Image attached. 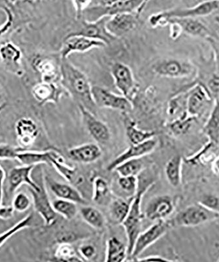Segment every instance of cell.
<instances>
[{"instance_id": "obj_5", "label": "cell", "mask_w": 219, "mask_h": 262, "mask_svg": "<svg viewBox=\"0 0 219 262\" xmlns=\"http://www.w3.org/2000/svg\"><path fill=\"white\" fill-rule=\"evenodd\" d=\"M143 2L144 0H126L113 4L89 7L83 12L82 18L88 22H95L104 16L111 17L119 14L136 13Z\"/></svg>"}, {"instance_id": "obj_28", "label": "cell", "mask_w": 219, "mask_h": 262, "mask_svg": "<svg viewBox=\"0 0 219 262\" xmlns=\"http://www.w3.org/2000/svg\"><path fill=\"white\" fill-rule=\"evenodd\" d=\"M53 151H35L25 149L18 154L16 160L19 161L23 165L34 167L41 164L51 165L50 160Z\"/></svg>"}, {"instance_id": "obj_49", "label": "cell", "mask_w": 219, "mask_h": 262, "mask_svg": "<svg viewBox=\"0 0 219 262\" xmlns=\"http://www.w3.org/2000/svg\"><path fill=\"white\" fill-rule=\"evenodd\" d=\"M206 41L209 42L212 49H213L214 57H215L216 65H217V67L219 69V40L211 36L209 39H207Z\"/></svg>"}, {"instance_id": "obj_12", "label": "cell", "mask_w": 219, "mask_h": 262, "mask_svg": "<svg viewBox=\"0 0 219 262\" xmlns=\"http://www.w3.org/2000/svg\"><path fill=\"white\" fill-rule=\"evenodd\" d=\"M176 203V199L168 195L154 196L146 206L144 217L153 222L166 220L173 214Z\"/></svg>"}, {"instance_id": "obj_11", "label": "cell", "mask_w": 219, "mask_h": 262, "mask_svg": "<svg viewBox=\"0 0 219 262\" xmlns=\"http://www.w3.org/2000/svg\"><path fill=\"white\" fill-rule=\"evenodd\" d=\"M212 55L211 62H207L199 69L197 68L196 78L190 84L198 83L204 86L212 100L219 101V69L213 53Z\"/></svg>"}, {"instance_id": "obj_30", "label": "cell", "mask_w": 219, "mask_h": 262, "mask_svg": "<svg viewBox=\"0 0 219 262\" xmlns=\"http://www.w3.org/2000/svg\"><path fill=\"white\" fill-rule=\"evenodd\" d=\"M125 134L131 144H139L153 139L154 131L144 130L137 127V124L129 118L125 119Z\"/></svg>"}, {"instance_id": "obj_54", "label": "cell", "mask_w": 219, "mask_h": 262, "mask_svg": "<svg viewBox=\"0 0 219 262\" xmlns=\"http://www.w3.org/2000/svg\"><path fill=\"white\" fill-rule=\"evenodd\" d=\"M5 107H6V106H5L4 104L0 105V112H1L2 111H3V109Z\"/></svg>"}, {"instance_id": "obj_44", "label": "cell", "mask_w": 219, "mask_h": 262, "mask_svg": "<svg viewBox=\"0 0 219 262\" xmlns=\"http://www.w3.org/2000/svg\"><path fill=\"white\" fill-rule=\"evenodd\" d=\"M25 149H27L20 146H13L9 144H0V160H16L18 154Z\"/></svg>"}, {"instance_id": "obj_21", "label": "cell", "mask_w": 219, "mask_h": 262, "mask_svg": "<svg viewBox=\"0 0 219 262\" xmlns=\"http://www.w3.org/2000/svg\"><path fill=\"white\" fill-rule=\"evenodd\" d=\"M45 181L46 186L49 187L57 199L73 201L78 205L87 204L80 191L72 185L62 183L49 177H45Z\"/></svg>"}, {"instance_id": "obj_9", "label": "cell", "mask_w": 219, "mask_h": 262, "mask_svg": "<svg viewBox=\"0 0 219 262\" xmlns=\"http://www.w3.org/2000/svg\"><path fill=\"white\" fill-rule=\"evenodd\" d=\"M171 227L170 222L166 220L156 221L152 226L139 234L130 257L135 259L139 258L144 250L162 238Z\"/></svg>"}, {"instance_id": "obj_4", "label": "cell", "mask_w": 219, "mask_h": 262, "mask_svg": "<svg viewBox=\"0 0 219 262\" xmlns=\"http://www.w3.org/2000/svg\"><path fill=\"white\" fill-rule=\"evenodd\" d=\"M218 219L219 212L207 209L198 202L181 210L169 222L172 227H196Z\"/></svg>"}, {"instance_id": "obj_17", "label": "cell", "mask_w": 219, "mask_h": 262, "mask_svg": "<svg viewBox=\"0 0 219 262\" xmlns=\"http://www.w3.org/2000/svg\"><path fill=\"white\" fill-rule=\"evenodd\" d=\"M170 24L176 25L181 33L188 36L200 37L206 40L211 37L207 26L197 18H169L165 20L162 25Z\"/></svg>"}, {"instance_id": "obj_18", "label": "cell", "mask_w": 219, "mask_h": 262, "mask_svg": "<svg viewBox=\"0 0 219 262\" xmlns=\"http://www.w3.org/2000/svg\"><path fill=\"white\" fill-rule=\"evenodd\" d=\"M139 18L134 13L119 14L111 16L106 23V29L110 34L118 39L136 28Z\"/></svg>"}, {"instance_id": "obj_20", "label": "cell", "mask_w": 219, "mask_h": 262, "mask_svg": "<svg viewBox=\"0 0 219 262\" xmlns=\"http://www.w3.org/2000/svg\"><path fill=\"white\" fill-rule=\"evenodd\" d=\"M157 142L153 139L147 140L139 144H131L126 150L116 157L114 160L109 164L107 169L109 171H113L115 168L120 164L125 161L133 160V159L142 158L143 157L152 153L155 150Z\"/></svg>"}, {"instance_id": "obj_51", "label": "cell", "mask_w": 219, "mask_h": 262, "mask_svg": "<svg viewBox=\"0 0 219 262\" xmlns=\"http://www.w3.org/2000/svg\"><path fill=\"white\" fill-rule=\"evenodd\" d=\"M212 170L214 174L219 175V155L212 161Z\"/></svg>"}, {"instance_id": "obj_50", "label": "cell", "mask_w": 219, "mask_h": 262, "mask_svg": "<svg viewBox=\"0 0 219 262\" xmlns=\"http://www.w3.org/2000/svg\"><path fill=\"white\" fill-rule=\"evenodd\" d=\"M136 261H172L171 259L165 258L164 256H158V255H152V256H148L144 257V258H137L135 259Z\"/></svg>"}, {"instance_id": "obj_46", "label": "cell", "mask_w": 219, "mask_h": 262, "mask_svg": "<svg viewBox=\"0 0 219 262\" xmlns=\"http://www.w3.org/2000/svg\"><path fill=\"white\" fill-rule=\"evenodd\" d=\"M199 203L207 209L219 212V198L217 196L211 195V194L203 196L201 200L199 201Z\"/></svg>"}, {"instance_id": "obj_24", "label": "cell", "mask_w": 219, "mask_h": 262, "mask_svg": "<svg viewBox=\"0 0 219 262\" xmlns=\"http://www.w3.org/2000/svg\"><path fill=\"white\" fill-rule=\"evenodd\" d=\"M134 196L129 199L122 198L113 199L109 203V219L114 225H122L124 222L129 214Z\"/></svg>"}, {"instance_id": "obj_39", "label": "cell", "mask_w": 219, "mask_h": 262, "mask_svg": "<svg viewBox=\"0 0 219 262\" xmlns=\"http://www.w3.org/2000/svg\"><path fill=\"white\" fill-rule=\"evenodd\" d=\"M36 97L40 101L52 100V98H59L62 90L51 84H43L38 86L36 91Z\"/></svg>"}, {"instance_id": "obj_3", "label": "cell", "mask_w": 219, "mask_h": 262, "mask_svg": "<svg viewBox=\"0 0 219 262\" xmlns=\"http://www.w3.org/2000/svg\"><path fill=\"white\" fill-rule=\"evenodd\" d=\"M219 9V0H206L189 8H177L153 14L149 18L152 27L162 26L165 20L169 18H198L206 16Z\"/></svg>"}, {"instance_id": "obj_16", "label": "cell", "mask_w": 219, "mask_h": 262, "mask_svg": "<svg viewBox=\"0 0 219 262\" xmlns=\"http://www.w3.org/2000/svg\"><path fill=\"white\" fill-rule=\"evenodd\" d=\"M111 74L116 88L123 96L132 100L136 84L131 69L123 63L116 62L112 66Z\"/></svg>"}, {"instance_id": "obj_14", "label": "cell", "mask_w": 219, "mask_h": 262, "mask_svg": "<svg viewBox=\"0 0 219 262\" xmlns=\"http://www.w3.org/2000/svg\"><path fill=\"white\" fill-rule=\"evenodd\" d=\"M106 44L101 41L81 36L69 34L64 39L60 49L61 58H68L73 53H85L94 48H105Z\"/></svg>"}, {"instance_id": "obj_31", "label": "cell", "mask_w": 219, "mask_h": 262, "mask_svg": "<svg viewBox=\"0 0 219 262\" xmlns=\"http://www.w3.org/2000/svg\"><path fill=\"white\" fill-rule=\"evenodd\" d=\"M80 214L83 221L93 228L101 229L105 226V217L96 208L83 205L80 209Z\"/></svg>"}, {"instance_id": "obj_41", "label": "cell", "mask_w": 219, "mask_h": 262, "mask_svg": "<svg viewBox=\"0 0 219 262\" xmlns=\"http://www.w3.org/2000/svg\"><path fill=\"white\" fill-rule=\"evenodd\" d=\"M5 179H6V172L4 168L0 165V219L9 220L13 216L14 210L12 206H2V198H3V186Z\"/></svg>"}, {"instance_id": "obj_38", "label": "cell", "mask_w": 219, "mask_h": 262, "mask_svg": "<svg viewBox=\"0 0 219 262\" xmlns=\"http://www.w3.org/2000/svg\"><path fill=\"white\" fill-rule=\"evenodd\" d=\"M118 185L123 192L128 194L129 196H134L139 188L138 177L120 176L118 179Z\"/></svg>"}, {"instance_id": "obj_2", "label": "cell", "mask_w": 219, "mask_h": 262, "mask_svg": "<svg viewBox=\"0 0 219 262\" xmlns=\"http://www.w3.org/2000/svg\"><path fill=\"white\" fill-rule=\"evenodd\" d=\"M153 184L152 180L146 182L142 186L139 183L138 190L133 199L129 214L122 224L127 236L128 257L131 256L135 241L141 232L142 222L144 217V214L141 211L142 200L144 193Z\"/></svg>"}, {"instance_id": "obj_53", "label": "cell", "mask_w": 219, "mask_h": 262, "mask_svg": "<svg viewBox=\"0 0 219 262\" xmlns=\"http://www.w3.org/2000/svg\"><path fill=\"white\" fill-rule=\"evenodd\" d=\"M126 1V0H102L101 4L102 5H110L116 2Z\"/></svg>"}, {"instance_id": "obj_25", "label": "cell", "mask_w": 219, "mask_h": 262, "mask_svg": "<svg viewBox=\"0 0 219 262\" xmlns=\"http://www.w3.org/2000/svg\"><path fill=\"white\" fill-rule=\"evenodd\" d=\"M203 133L206 136L208 141L217 146L219 143V101H214L209 118L202 128Z\"/></svg>"}, {"instance_id": "obj_55", "label": "cell", "mask_w": 219, "mask_h": 262, "mask_svg": "<svg viewBox=\"0 0 219 262\" xmlns=\"http://www.w3.org/2000/svg\"><path fill=\"white\" fill-rule=\"evenodd\" d=\"M215 247L216 249H218L219 250V243H216L215 244Z\"/></svg>"}, {"instance_id": "obj_33", "label": "cell", "mask_w": 219, "mask_h": 262, "mask_svg": "<svg viewBox=\"0 0 219 262\" xmlns=\"http://www.w3.org/2000/svg\"><path fill=\"white\" fill-rule=\"evenodd\" d=\"M51 165L53 166L59 174L61 175L70 183H74L76 180V169L65 163L63 157L54 151L50 160Z\"/></svg>"}, {"instance_id": "obj_7", "label": "cell", "mask_w": 219, "mask_h": 262, "mask_svg": "<svg viewBox=\"0 0 219 262\" xmlns=\"http://www.w3.org/2000/svg\"><path fill=\"white\" fill-rule=\"evenodd\" d=\"M38 179L36 182L39 186V190L29 187V192L31 193L32 203L35 210L42 217L45 225L51 226L57 219V213L53 209L52 202H51L49 198L45 177L40 174Z\"/></svg>"}, {"instance_id": "obj_6", "label": "cell", "mask_w": 219, "mask_h": 262, "mask_svg": "<svg viewBox=\"0 0 219 262\" xmlns=\"http://www.w3.org/2000/svg\"><path fill=\"white\" fill-rule=\"evenodd\" d=\"M152 70L161 77L183 78L196 74L197 67L188 60L165 58L156 62L152 66Z\"/></svg>"}, {"instance_id": "obj_29", "label": "cell", "mask_w": 219, "mask_h": 262, "mask_svg": "<svg viewBox=\"0 0 219 262\" xmlns=\"http://www.w3.org/2000/svg\"><path fill=\"white\" fill-rule=\"evenodd\" d=\"M183 158L181 156L172 157L165 167V174L167 182L173 188H178L182 182V167Z\"/></svg>"}, {"instance_id": "obj_10", "label": "cell", "mask_w": 219, "mask_h": 262, "mask_svg": "<svg viewBox=\"0 0 219 262\" xmlns=\"http://www.w3.org/2000/svg\"><path fill=\"white\" fill-rule=\"evenodd\" d=\"M92 95L96 106L126 112L132 109V100L124 96L115 94L102 86H93Z\"/></svg>"}, {"instance_id": "obj_15", "label": "cell", "mask_w": 219, "mask_h": 262, "mask_svg": "<svg viewBox=\"0 0 219 262\" xmlns=\"http://www.w3.org/2000/svg\"><path fill=\"white\" fill-rule=\"evenodd\" d=\"M109 18V16H104L95 22H88L81 18L82 20H81L80 29L69 34L81 35V36L101 41L106 46H108L118 39L110 34L106 29V23Z\"/></svg>"}, {"instance_id": "obj_47", "label": "cell", "mask_w": 219, "mask_h": 262, "mask_svg": "<svg viewBox=\"0 0 219 262\" xmlns=\"http://www.w3.org/2000/svg\"><path fill=\"white\" fill-rule=\"evenodd\" d=\"M92 0H72V4L75 9L77 20L82 18L83 13L90 7Z\"/></svg>"}, {"instance_id": "obj_42", "label": "cell", "mask_w": 219, "mask_h": 262, "mask_svg": "<svg viewBox=\"0 0 219 262\" xmlns=\"http://www.w3.org/2000/svg\"><path fill=\"white\" fill-rule=\"evenodd\" d=\"M32 203L31 199L27 193L19 192L14 196L12 207L15 211L23 212L29 209Z\"/></svg>"}, {"instance_id": "obj_37", "label": "cell", "mask_w": 219, "mask_h": 262, "mask_svg": "<svg viewBox=\"0 0 219 262\" xmlns=\"http://www.w3.org/2000/svg\"><path fill=\"white\" fill-rule=\"evenodd\" d=\"M34 216L33 214H28L27 216L22 219L21 221L17 222L15 225L11 227V228L5 231V232L0 234V248L4 245V243L10 238L15 234L19 232L25 228H30L33 226Z\"/></svg>"}, {"instance_id": "obj_1", "label": "cell", "mask_w": 219, "mask_h": 262, "mask_svg": "<svg viewBox=\"0 0 219 262\" xmlns=\"http://www.w3.org/2000/svg\"><path fill=\"white\" fill-rule=\"evenodd\" d=\"M60 74L62 88L68 95L73 98L78 105H82L93 112L97 106L93 100L92 86L85 74L68 58H61Z\"/></svg>"}, {"instance_id": "obj_32", "label": "cell", "mask_w": 219, "mask_h": 262, "mask_svg": "<svg viewBox=\"0 0 219 262\" xmlns=\"http://www.w3.org/2000/svg\"><path fill=\"white\" fill-rule=\"evenodd\" d=\"M197 118L191 116L185 111L179 118L168 124L167 127L172 134L177 137L186 134L192 128L193 124L197 120Z\"/></svg>"}, {"instance_id": "obj_48", "label": "cell", "mask_w": 219, "mask_h": 262, "mask_svg": "<svg viewBox=\"0 0 219 262\" xmlns=\"http://www.w3.org/2000/svg\"><path fill=\"white\" fill-rule=\"evenodd\" d=\"M4 10L6 11L8 18H7L6 23L0 27V38L4 36V34H6V33L8 31L9 28H10L11 25H12V14H11L8 9L4 8Z\"/></svg>"}, {"instance_id": "obj_34", "label": "cell", "mask_w": 219, "mask_h": 262, "mask_svg": "<svg viewBox=\"0 0 219 262\" xmlns=\"http://www.w3.org/2000/svg\"><path fill=\"white\" fill-rule=\"evenodd\" d=\"M144 169V164L141 158L133 159L124 161L115 168L116 172L122 177H138Z\"/></svg>"}, {"instance_id": "obj_45", "label": "cell", "mask_w": 219, "mask_h": 262, "mask_svg": "<svg viewBox=\"0 0 219 262\" xmlns=\"http://www.w3.org/2000/svg\"><path fill=\"white\" fill-rule=\"evenodd\" d=\"M78 252L83 260H91L96 256L97 252L96 247L94 245L86 243V244L80 245L78 249Z\"/></svg>"}, {"instance_id": "obj_23", "label": "cell", "mask_w": 219, "mask_h": 262, "mask_svg": "<svg viewBox=\"0 0 219 262\" xmlns=\"http://www.w3.org/2000/svg\"><path fill=\"white\" fill-rule=\"evenodd\" d=\"M18 144L23 148L32 146L38 135V128L36 124L30 118L19 119L15 125Z\"/></svg>"}, {"instance_id": "obj_57", "label": "cell", "mask_w": 219, "mask_h": 262, "mask_svg": "<svg viewBox=\"0 0 219 262\" xmlns=\"http://www.w3.org/2000/svg\"><path fill=\"white\" fill-rule=\"evenodd\" d=\"M218 261H219V257H218Z\"/></svg>"}, {"instance_id": "obj_56", "label": "cell", "mask_w": 219, "mask_h": 262, "mask_svg": "<svg viewBox=\"0 0 219 262\" xmlns=\"http://www.w3.org/2000/svg\"><path fill=\"white\" fill-rule=\"evenodd\" d=\"M2 93L1 88H0V100L2 99Z\"/></svg>"}, {"instance_id": "obj_27", "label": "cell", "mask_w": 219, "mask_h": 262, "mask_svg": "<svg viewBox=\"0 0 219 262\" xmlns=\"http://www.w3.org/2000/svg\"><path fill=\"white\" fill-rule=\"evenodd\" d=\"M92 200L100 206L109 205L113 196L108 182L102 177H95L93 181Z\"/></svg>"}, {"instance_id": "obj_35", "label": "cell", "mask_w": 219, "mask_h": 262, "mask_svg": "<svg viewBox=\"0 0 219 262\" xmlns=\"http://www.w3.org/2000/svg\"><path fill=\"white\" fill-rule=\"evenodd\" d=\"M76 203L73 201L57 199L52 202L55 211L57 214L61 215L68 221L74 219L78 214V209Z\"/></svg>"}, {"instance_id": "obj_13", "label": "cell", "mask_w": 219, "mask_h": 262, "mask_svg": "<svg viewBox=\"0 0 219 262\" xmlns=\"http://www.w3.org/2000/svg\"><path fill=\"white\" fill-rule=\"evenodd\" d=\"M83 124L89 134L98 143L104 144L111 140V134L108 126L82 105H78Z\"/></svg>"}, {"instance_id": "obj_43", "label": "cell", "mask_w": 219, "mask_h": 262, "mask_svg": "<svg viewBox=\"0 0 219 262\" xmlns=\"http://www.w3.org/2000/svg\"><path fill=\"white\" fill-rule=\"evenodd\" d=\"M0 55L5 61L16 62L20 59V52L13 44L9 43L1 47Z\"/></svg>"}, {"instance_id": "obj_52", "label": "cell", "mask_w": 219, "mask_h": 262, "mask_svg": "<svg viewBox=\"0 0 219 262\" xmlns=\"http://www.w3.org/2000/svg\"><path fill=\"white\" fill-rule=\"evenodd\" d=\"M150 1V0H144L143 4L141 5L138 10L136 11V13H135V14H136V15L138 16L139 17L140 15H141V14L143 13V11H144V8H145L146 5H147L148 2Z\"/></svg>"}, {"instance_id": "obj_8", "label": "cell", "mask_w": 219, "mask_h": 262, "mask_svg": "<svg viewBox=\"0 0 219 262\" xmlns=\"http://www.w3.org/2000/svg\"><path fill=\"white\" fill-rule=\"evenodd\" d=\"M187 91L186 110L191 116L199 118L211 101L212 98L204 86L200 84H188L181 88L177 93Z\"/></svg>"}, {"instance_id": "obj_26", "label": "cell", "mask_w": 219, "mask_h": 262, "mask_svg": "<svg viewBox=\"0 0 219 262\" xmlns=\"http://www.w3.org/2000/svg\"><path fill=\"white\" fill-rule=\"evenodd\" d=\"M127 256V246L124 243L116 237L108 238L106 242V261L122 262Z\"/></svg>"}, {"instance_id": "obj_36", "label": "cell", "mask_w": 219, "mask_h": 262, "mask_svg": "<svg viewBox=\"0 0 219 262\" xmlns=\"http://www.w3.org/2000/svg\"><path fill=\"white\" fill-rule=\"evenodd\" d=\"M54 258L60 261H84L77 255L73 246L67 242H62L57 246L55 250Z\"/></svg>"}, {"instance_id": "obj_19", "label": "cell", "mask_w": 219, "mask_h": 262, "mask_svg": "<svg viewBox=\"0 0 219 262\" xmlns=\"http://www.w3.org/2000/svg\"><path fill=\"white\" fill-rule=\"evenodd\" d=\"M34 166L23 165L14 167L9 170L8 177L9 193H14L23 184L27 185L36 190H39V186L32 177Z\"/></svg>"}, {"instance_id": "obj_22", "label": "cell", "mask_w": 219, "mask_h": 262, "mask_svg": "<svg viewBox=\"0 0 219 262\" xmlns=\"http://www.w3.org/2000/svg\"><path fill=\"white\" fill-rule=\"evenodd\" d=\"M69 158L74 162L90 164L99 160L102 150L97 144L87 143L72 147L68 151Z\"/></svg>"}, {"instance_id": "obj_40", "label": "cell", "mask_w": 219, "mask_h": 262, "mask_svg": "<svg viewBox=\"0 0 219 262\" xmlns=\"http://www.w3.org/2000/svg\"><path fill=\"white\" fill-rule=\"evenodd\" d=\"M215 147H216L215 145L212 144L211 142H207V143L205 144L201 149L195 153L194 155L186 158L185 162L192 165L209 163L211 160L207 158V154Z\"/></svg>"}]
</instances>
